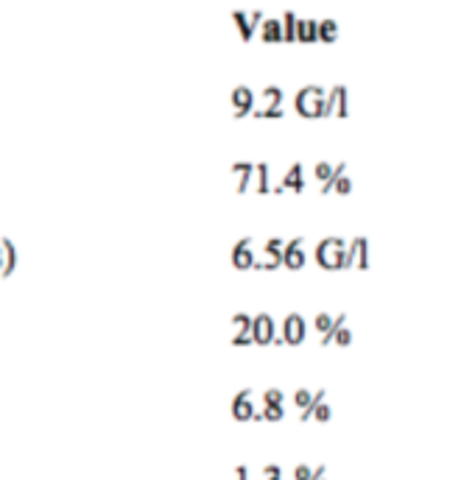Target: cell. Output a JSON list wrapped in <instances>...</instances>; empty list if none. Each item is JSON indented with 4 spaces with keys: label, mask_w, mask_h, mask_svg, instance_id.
I'll list each match as a JSON object with an SVG mask.
<instances>
[{
    "label": "cell",
    "mask_w": 475,
    "mask_h": 480,
    "mask_svg": "<svg viewBox=\"0 0 475 480\" xmlns=\"http://www.w3.org/2000/svg\"><path fill=\"white\" fill-rule=\"evenodd\" d=\"M324 98L327 93L316 87V84H308L302 87L296 98H294V109L302 115V118H324Z\"/></svg>",
    "instance_id": "6da1fadb"
},
{
    "label": "cell",
    "mask_w": 475,
    "mask_h": 480,
    "mask_svg": "<svg viewBox=\"0 0 475 480\" xmlns=\"http://www.w3.org/2000/svg\"><path fill=\"white\" fill-rule=\"evenodd\" d=\"M344 252H347V243L341 238H324L316 246V262L327 271H341Z\"/></svg>",
    "instance_id": "7a4b0ae2"
},
{
    "label": "cell",
    "mask_w": 475,
    "mask_h": 480,
    "mask_svg": "<svg viewBox=\"0 0 475 480\" xmlns=\"http://www.w3.org/2000/svg\"><path fill=\"white\" fill-rule=\"evenodd\" d=\"M349 268H361V271L369 268V240L366 238H355L347 246L341 271H349Z\"/></svg>",
    "instance_id": "3957f363"
},
{
    "label": "cell",
    "mask_w": 475,
    "mask_h": 480,
    "mask_svg": "<svg viewBox=\"0 0 475 480\" xmlns=\"http://www.w3.org/2000/svg\"><path fill=\"white\" fill-rule=\"evenodd\" d=\"M252 344H257V347L277 344V327L269 313H257L252 319Z\"/></svg>",
    "instance_id": "277c9868"
},
{
    "label": "cell",
    "mask_w": 475,
    "mask_h": 480,
    "mask_svg": "<svg viewBox=\"0 0 475 480\" xmlns=\"http://www.w3.org/2000/svg\"><path fill=\"white\" fill-rule=\"evenodd\" d=\"M305 335H308V324H305V319H302L299 313H291V316H285V321H283V338H280V344H288V347H299V344L305 341Z\"/></svg>",
    "instance_id": "5b68a950"
},
{
    "label": "cell",
    "mask_w": 475,
    "mask_h": 480,
    "mask_svg": "<svg viewBox=\"0 0 475 480\" xmlns=\"http://www.w3.org/2000/svg\"><path fill=\"white\" fill-rule=\"evenodd\" d=\"M263 98L269 101V106L260 109V112H254V118H260V121H277V118H283V101H285L283 90L280 87H266Z\"/></svg>",
    "instance_id": "8992f818"
},
{
    "label": "cell",
    "mask_w": 475,
    "mask_h": 480,
    "mask_svg": "<svg viewBox=\"0 0 475 480\" xmlns=\"http://www.w3.org/2000/svg\"><path fill=\"white\" fill-rule=\"evenodd\" d=\"M305 238H294L283 246V265L288 271H299L305 265Z\"/></svg>",
    "instance_id": "52a82bcc"
},
{
    "label": "cell",
    "mask_w": 475,
    "mask_h": 480,
    "mask_svg": "<svg viewBox=\"0 0 475 480\" xmlns=\"http://www.w3.org/2000/svg\"><path fill=\"white\" fill-rule=\"evenodd\" d=\"M254 252H252V238H241L235 246H232V265L238 271H249L254 268Z\"/></svg>",
    "instance_id": "ba28073f"
},
{
    "label": "cell",
    "mask_w": 475,
    "mask_h": 480,
    "mask_svg": "<svg viewBox=\"0 0 475 480\" xmlns=\"http://www.w3.org/2000/svg\"><path fill=\"white\" fill-rule=\"evenodd\" d=\"M285 190H294V193H302L305 190V168H302V162H294L291 168H288V173L283 176V182L274 188V193L280 195Z\"/></svg>",
    "instance_id": "9c48e42d"
},
{
    "label": "cell",
    "mask_w": 475,
    "mask_h": 480,
    "mask_svg": "<svg viewBox=\"0 0 475 480\" xmlns=\"http://www.w3.org/2000/svg\"><path fill=\"white\" fill-rule=\"evenodd\" d=\"M321 193H324V195H327V193H341V195L352 193V179L347 176V162H339V165H336L333 179L321 185Z\"/></svg>",
    "instance_id": "30bf717a"
},
{
    "label": "cell",
    "mask_w": 475,
    "mask_h": 480,
    "mask_svg": "<svg viewBox=\"0 0 475 480\" xmlns=\"http://www.w3.org/2000/svg\"><path fill=\"white\" fill-rule=\"evenodd\" d=\"M254 101H257V96H254L246 84L235 87V90H232V106H235V118H246L249 112H254Z\"/></svg>",
    "instance_id": "8fae6325"
},
{
    "label": "cell",
    "mask_w": 475,
    "mask_h": 480,
    "mask_svg": "<svg viewBox=\"0 0 475 480\" xmlns=\"http://www.w3.org/2000/svg\"><path fill=\"white\" fill-rule=\"evenodd\" d=\"M232 417L238 422H252L254 417V405H252V388H244L235 394L232 399Z\"/></svg>",
    "instance_id": "7c38bea8"
},
{
    "label": "cell",
    "mask_w": 475,
    "mask_h": 480,
    "mask_svg": "<svg viewBox=\"0 0 475 480\" xmlns=\"http://www.w3.org/2000/svg\"><path fill=\"white\" fill-rule=\"evenodd\" d=\"M232 324L238 327V335L232 338V347H249L252 344V316L249 313H235Z\"/></svg>",
    "instance_id": "4fadbf2b"
},
{
    "label": "cell",
    "mask_w": 475,
    "mask_h": 480,
    "mask_svg": "<svg viewBox=\"0 0 475 480\" xmlns=\"http://www.w3.org/2000/svg\"><path fill=\"white\" fill-rule=\"evenodd\" d=\"M0 252H3V268H0V274H3V277H11V274L17 271V262H20L14 240H11V238H3V240H0Z\"/></svg>",
    "instance_id": "5bb4252c"
},
{
    "label": "cell",
    "mask_w": 475,
    "mask_h": 480,
    "mask_svg": "<svg viewBox=\"0 0 475 480\" xmlns=\"http://www.w3.org/2000/svg\"><path fill=\"white\" fill-rule=\"evenodd\" d=\"M235 176H238V193L244 195V193L249 190V185H252V176H254V165L252 162H235L232 168H229Z\"/></svg>",
    "instance_id": "9a60e30c"
},
{
    "label": "cell",
    "mask_w": 475,
    "mask_h": 480,
    "mask_svg": "<svg viewBox=\"0 0 475 480\" xmlns=\"http://www.w3.org/2000/svg\"><path fill=\"white\" fill-rule=\"evenodd\" d=\"M316 39H319V20L296 17V42H316Z\"/></svg>",
    "instance_id": "2e32d148"
},
{
    "label": "cell",
    "mask_w": 475,
    "mask_h": 480,
    "mask_svg": "<svg viewBox=\"0 0 475 480\" xmlns=\"http://www.w3.org/2000/svg\"><path fill=\"white\" fill-rule=\"evenodd\" d=\"M260 36H263L266 42H283V23H280L277 17H266V20L260 23Z\"/></svg>",
    "instance_id": "e0dca14e"
},
{
    "label": "cell",
    "mask_w": 475,
    "mask_h": 480,
    "mask_svg": "<svg viewBox=\"0 0 475 480\" xmlns=\"http://www.w3.org/2000/svg\"><path fill=\"white\" fill-rule=\"evenodd\" d=\"M232 20H235L238 29H241V39L249 42L254 36V26H252V20H249V14H246V11H232Z\"/></svg>",
    "instance_id": "ac0fdd59"
},
{
    "label": "cell",
    "mask_w": 475,
    "mask_h": 480,
    "mask_svg": "<svg viewBox=\"0 0 475 480\" xmlns=\"http://www.w3.org/2000/svg\"><path fill=\"white\" fill-rule=\"evenodd\" d=\"M319 39L321 42H336L339 39V23L336 20H319Z\"/></svg>",
    "instance_id": "d6986e66"
},
{
    "label": "cell",
    "mask_w": 475,
    "mask_h": 480,
    "mask_svg": "<svg viewBox=\"0 0 475 480\" xmlns=\"http://www.w3.org/2000/svg\"><path fill=\"white\" fill-rule=\"evenodd\" d=\"M254 173H257V193H271V182H269V162H257L254 165Z\"/></svg>",
    "instance_id": "ffe728a7"
},
{
    "label": "cell",
    "mask_w": 475,
    "mask_h": 480,
    "mask_svg": "<svg viewBox=\"0 0 475 480\" xmlns=\"http://www.w3.org/2000/svg\"><path fill=\"white\" fill-rule=\"evenodd\" d=\"M339 118H349V103H347V87L344 84H336V112Z\"/></svg>",
    "instance_id": "44dd1931"
},
{
    "label": "cell",
    "mask_w": 475,
    "mask_h": 480,
    "mask_svg": "<svg viewBox=\"0 0 475 480\" xmlns=\"http://www.w3.org/2000/svg\"><path fill=\"white\" fill-rule=\"evenodd\" d=\"M280 23H283V42H294V39H296V14H294V11H285Z\"/></svg>",
    "instance_id": "7402d4cb"
},
{
    "label": "cell",
    "mask_w": 475,
    "mask_h": 480,
    "mask_svg": "<svg viewBox=\"0 0 475 480\" xmlns=\"http://www.w3.org/2000/svg\"><path fill=\"white\" fill-rule=\"evenodd\" d=\"M344 324H347V316H344V313H341V316H336V319H333V324H330V330H327V332L321 335V347H327V344H333V338H336V332H339V330H341Z\"/></svg>",
    "instance_id": "603a6c76"
},
{
    "label": "cell",
    "mask_w": 475,
    "mask_h": 480,
    "mask_svg": "<svg viewBox=\"0 0 475 480\" xmlns=\"http://www.w3.org/2000/svg\"><path fill=\"white\" fill-rule=\"evenodd\" d=\"M333 173H336V165H333V162H316V168H314V176H316L321 185L330 182Z\"/></svg>",
    "instance_id": "cb8c5ba5"
},
{
    "label": "cell",
    "mask_w": 475,
    "mask_h": 480,
    "mask_svg": "<svg viewBox=\"0 0 475 480\" xmlns=\"http://www.w3.org/2000/svg\"><path fill=\"white\" fill-rule=\"evenodd\" d=\"M260 417L266 419V422H280V419L285 417V408L283 405H263Z\"/></svg>",
    "instance_id": "d4e9b609"
},
{
    "label": "cell",
    "mask_w": 475,
    "mask_h": 480,
    "mask_svg": "<svg viewBox=\"0 0 475 480\" xmlns=\"http://www.w3.org/2000/svg\"><path fill=\"white\" fill-rule=\"evenodd\" d=\"M285 402V394L280 388H266L263 391V405H283Z\"/></svg>",
    "instance_id": "484cf974"
},
{
    "label": "cell",
    "mask_w": 475,
    "mask_h": 480,
    "mask_svg": "<svg viewBox=\"0 0 475 480\" xmlns=\"http://www.w3.org/2000/svg\"><path fill=\"white\" fill-rule=\"evenodd\" d=\"M311 402H314V391H308V388H299L296 394H294V405L296 408H311Z\"/></svg>",
    "instance_id": "4316f807"
},
{
    "label": "cell",
    "mask_w": 475,
    "mask_h": 480,
    "mask_svg": "<svg viewBox=\"0 0 475 480\" xmlns=\"http://www.w3.org/2000/svg\"><path fill=\"white\" fill-rule=\"evenodd\" d=\"M311 419H316V422H330V419H333V408H330L327 402H319L316 408H314V414H311Z\"/></svg>",
    "instance_id": "83f0119b"
},
{
    "label": "cell",
    "mask_w": 475,
    "mask_h": 480,
    "mask_svg": "<svg viewBox=\"0 0 475 480\" xmlns=\"http://www.w3.org/2000/svg\"><path fill=\"white\" fill-rule=\"evenodd\" d=\"M283 246H285V240H280V238H271V240H266V246H263V252H266V257L283 255Z\"/></svg>",
    "instance_id": "f1b7e54d"
},
{
    "label": "cell",
    "mask_w": 475,
    "mask_h": 480,
    "mask_svg": "<svg viewBox=\"0 0 475 480\" xmlns=\"http://www.w3.org/2000/svg\"><path fill=\"white\" fill-rule=\"evenodd\" d=\"M333 344H339V347H349V344H352V330H349L347 324H344V327H341V330L336 332Z\"/></svg>",
    "instance_id": "f546056e"
},
{
    "label": "cell",
    "mask_w": 475,
    "mask_h": 480,
    "mask_svg": "<svg viewBox=\"0 0 475 480\" xmlns=\"http://www.w3.org/2000/svg\"><path fill=\"white\" fill-rule=\"evenodd\" d=\"M319 402H324V388H321V391H316V394H314V402H311V408H305V411H302V422H311V414H314V408H316Z\"/></svg>",
    "instance_id": "4dcf8cb0"
},
{
    "label": "cell",
    "mask_w": 475,
    "mask_h": 480,
    "mask_svg": "<svg viewBox=\"0 0 475 480\" xmlns=\"http://www.w3.org/2000/svg\"><path fill=\"white\" fill-rule=\"evenodd\" d=\"M330 324H333V316H327V313H319L316 319H314V327H316L321 335L330 330Z\"/></svg>",
    "instance_id": "1f68e13d"
},
{
    "label": "cell",
    "mask_w": 475,
    "mask_h": 480,
    "mask_svg": "<svg viewBox=\"0 0 475 480\" xmlns=\"http://www.w3.org/2000/svg\"><path fill=\"white\" fill-rule=\"evenodd\" d=\"M263 478L266 480H283V469H280L277 464H269V466H263Z\"/></svg>",
    "instance_id": "d6a6232c"
},
{
    "label": "cell",
    "mask_w": 475,
    "mask_h": 480,
    "mask_svg": "<svg viewBox=\"0 0 475 480\" xmlns=\"http://www.w3.org/2000/svg\"><path fill=\"white\" fill-rule=\"evenodd\" d=\"M336 112V87L327 93V98H324V118H330Z\"/></svg>",
    "instance_id": "836d02e7"
},
{
    "label": "cell",
    "mask_w": 475,
    "mask_h": 480,
    "mask_svg": "<svg viewBox=\"0 0 475 480\" xmlns=\"http://www.w3.org/2000/svg\"><path fill=\"white\" fill-rule=\"evenodd\" d=\"M311 475H314V469H311L308 464H299V466L294 469V480H311Z\"/></svg>",
    "instance_id": "e575fe53"
},
{
    "label": "cell",
    "mask_w": 475,
    "mask_h": 480,
    "mask_svg": "<svg viewBox=\"0 0 475 480\" xmlns=\"http://www.w3.org/2000/svg\"><path fill=\"white\" fill-rule=\"evenodd\" d=\"M235 475H238V480H249V469H246V466H238Z\"/></svg>",
    "instance_id": "d590c367"
},
{
    "label": "cell",
    "mask_w": 475,
    "mask_h": 480,
    "mask_svg": "<svg viewBox=\"0 0 475 480\" xmlns=\"http://www.w3.org/2000/svg\"><path fill=\"white\" fill-rule=\"evenodd\" d=\"M319 478H324V466H316L314 475H311V480H319Z\"/></svg>",
    "instance_id": "8d00e7d4"
},
{
    "label": "cell",
    "mask_w": 475,
    "mask_h": 480,
    "mask_svg": "<svg viewBox=\"0 0 475 480\" xmlns=\"http://www.w3.org/2000/svg\"><path fill=\"white\" fill-rule=\"evenodd\" d=\"M0 268H3V252H0Z\"/></svg>",
    "instance_id": "74e56055"
},
{
    "label": "cell",
    "mask_w": 475,
    "mask_h": 480,
    "mask_svg": "<svg viewBox=\"0 0 475 480\" xmlns=\"http://www.w3.org/2000/svg\"><path fill=\"white\" fill-rule=\"evenodd\" d=\"M319 480H327V478H319Z\"/></svg>",
    "instance_id": "f35d334b"
}]
</instances>
